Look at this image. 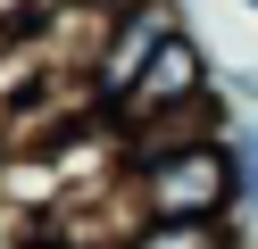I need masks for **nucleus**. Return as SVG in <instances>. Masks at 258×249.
Masks as SVG:
<instances>
[{"mask_svg":"<svg viewBox=\"0 0 258 249\" xmlns=\"http://www.w3.org/2000/svg\"><path fill=\"white\" fill-rule=\"evenodd\" d=\"M125 249H241V224H150L142 216Z\"/></svg>","mask_w":258,"mask_h":249,"instance_id":"nucleus-3","label":"nucleus"},{"mask_svg":"<svg viewBox=\"0 0 258 249\" xmlns=\"http://www.w3.org/2000/svg\"><path fill=\"white\" fill-rule=\"evenodd\" d=\"M241 9H250V17H258V0H241Z\"/></svg>","mask_w":258,"mask_h":249,"instance_id":"nucleus-6","label":"nucleus"},{"mask_svg":"<svg viewBox=\"0 0 258 249\" xmlns=\"http://www.w3.org/2000/svg\"><path fill=\"white\" fill-rule=\"evenodd\" d=\"M225 92H241V100L258 108V66H241V75H225Z\"/></svg>","mask_w":258,"mask_h":249,"instance_id":"nucleus-5","label":"nucleus"},{"mask_svg":"<svg viewBox=\"0 0 258 249\" xmlns=\"http://www.w3.org/2000/svg\"><path fill=\"white\" fill-rule=\"evenodd\" d=\"M125 191L150 224H233V166H225L217 133L125 149Z\"/></svg>","mask_w":258,"mask_h":249,"instance_id":"nucleus-1","label":"nucleus"},{"mask_svg":"<svg viewBox=\"0 0 258 249\" xmlns=\"http://www.w3.org/2000/svg\"><path fill=\"white\" fill-rule=\"evenodd\" d=\"M58 0H0V42H17L25 25H42V17H50Z\"/></svg>","mask_w":258,"mask_h":249,"instance_id":"nucleus-4","label":"nucleus"},{"mask_svg":"<svg viewBox=\"0 0 258 249\" xmlns=\"http://www.w3.org/2000/svg\"><path fill=\"white\" fill-rule=\"evenodd\" d=\"M217 141H225V166H233V224H258V116L233 108Z\"/></svg>","mask_w":258,"mask_h":249,"instance_id":"nucleus-2","label":"nucleus"}]
</instances>
